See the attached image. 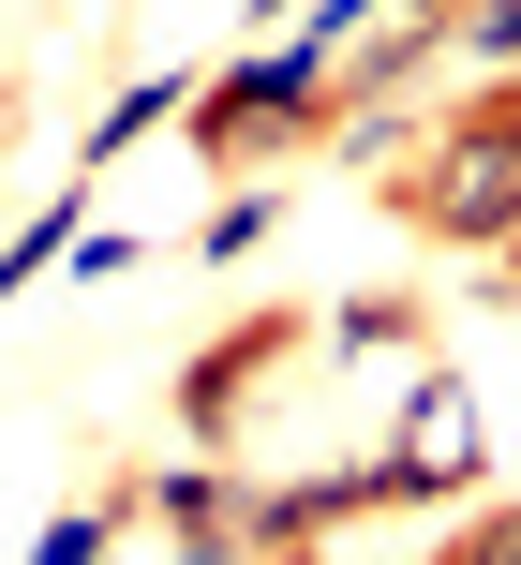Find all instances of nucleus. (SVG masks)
I'll use <instances>...</instances> for the list:
<instances>
[{"instance_id":"nucleus-1","label":"nucleus","mask_w":521,"mask_h":565,"mask_svg":"<svg viewBox=\"0 0 521 565\" xmlns=\"http://www.w3.org/2000/svg\"><path fill=\"white\" fill-rule=\"evenodd\" d=\"M387 209L417 238H447V254H521V75H492L477 105H447L387 164Z\"/></svg>"},{"instance_id":"nucleus-2","label":"nucleus","mask_w":521,"mask_h":565,"mask_svg":"<svg viewBox=\"0 0 521 565\" xmlns=\"http://www.w3.org/2000/svg\"><path fill=\"white\" fill-rule=\"evenodd\" d=\"M298 135H343V60L298 30V45H254V60H224V75L194 89V149L209 164H268V149H298Z\"/></svg>"},{"instance_id":"nucleus-3","label":"nucleus","mask_w":521,"mask_h":565,"mask_svg":"<svg viewBox=\"0 0 521 565\" xmlns=\"http://www.w3.org/2000/svg\"><path fill=\"white\" fill-rule=\"evenodd\" d=\"M298 342H313L298 312H238V328L209 342L194 372H179V417H194V431H238V402H254V372H268V358H298Z\"/></svg>"},{"instance_id":"nucleus-4","label":"nucleus","mask_w":521,"mask_h":565,"mask_svg":"<svg viewBox=\"0 0 521 565\" xmlns=\"http://www.w3.org/2000/svg\"><path fill=\"white\" fill-rule=\"evenodd\" d=\"M403 491L433 507V491H477V402H462V372H417V402H403Z\"/></svg>"},{"instance_id":"nucleus-5","label":"nucleus","mask_w":521,"mask_h":565,"mask_svg":"<svg viewBox=\"0 0 521 565\" xmlns=\"http://www.w3.org/2000/svg\"><path fill=\"white\" fill-rule=\"evenodd\" d=\"M149 521H164V536H238V477L179 461V477H149Z\"/></svg>"},{"instance_id":"nucleus-6","label":"nucleus","mask_w":521,"mask_h":565,"mask_svg":"<svg viewBox=\"0 0 521 565\" xmlns=\"http://www.w3.org/2000/svg\"><path fill=\"white\" fill-rule=\"evenodd\" d=\"M194 89H209V75H149V89H119V105H105V135H89V149H135L149 119H194Z\"/></svg>"},{"instance_id":"nucleus-7","label":"nucleus","mask_w":521,"mask_h":565,"mask_svg":"<svg viewBox=\"0 0 521 565\" xmlns=\"http://www.w3.org/2000/svg\"><path fill=\"white\" fill-rule=\"evenodd\" d=\"M447 30H462L477 75H521V0H477V15H447Z\"/></svg>"},{"instance_id":"nucleus-8","label":"nucleus","mask_w":521,"mask_h":565,"mask_svg":"<svg viewBox=\"0 0 521 565\" xmlns=\"http://www.w3.org/2000/svg\"><path fill=\"white\" fill-rule=\"evenodd\" d=\"M105 551H119V507H75V521L30 536V565H105Z\"/></svg>"},{"instance_id":"nucleus-9","label":"nucleus","mask_w":521,"mask_h":565,"mask_svg":"<svg viewBox=\"0 0 521 565\" xmlns=\"http://www.w3.org/2000/svg\"><path fill=\"white\" fill-rule=\"evenodd\" d=\"M433 565H521V491H507V507H477V521H462V536H447Z\"/></svg>"},{"instance_id":"nucleus-10","label":"nucleus","mask_w":521,"mask_h":565,"mask_svg":"<svg viewBox=\"0 0 521 565\" xmlns=\"http://www.w3.org/2000/svg\"><path fill=\"white\" fill-rule=\"evenodd\" d=\"M328 328H343V342H373V358H403V342H417V312H403V298H358V312H328Z\"/></svg>"},{"instance_id":"nucleus-11","label":"nucleus","mask_w":521,"mask_h":565,"mask_svg":"<svg viewBox=\"0 0 521 565\" xmlns=\"http://www.w3.org/2000/svg\"><path fill=\"white\" fill-rule=\"evenodd\" d=\"M373 15H433V0H373Z\"/></svg>"},{"instance_id":"nucleus-12","label":"nucleus","mask_w":521,"mask_h":565,"mask_svg":"<svg viewBox=\"0 0 521 565\" xmlns=\"http://www.w3.org/2000/svg\"><path fill=\"white\" fill-rule=\"evenodd\" d=\"M254 15H284V0H254Z\"/></svg>"},{"instance_id":"nucleus-13","label":"nucleus","mask_w":521,"mask_h":565,"mask_svg":"<svg viewBox=\"0 0 521 565\" xmlns=\"http://www.w3.org/2000/svg\"><path fill=\"white\" fill-rule=\"evenodd\" d=\"M507 282H521V254H507Z\"/></svg>"}]
</instances>
